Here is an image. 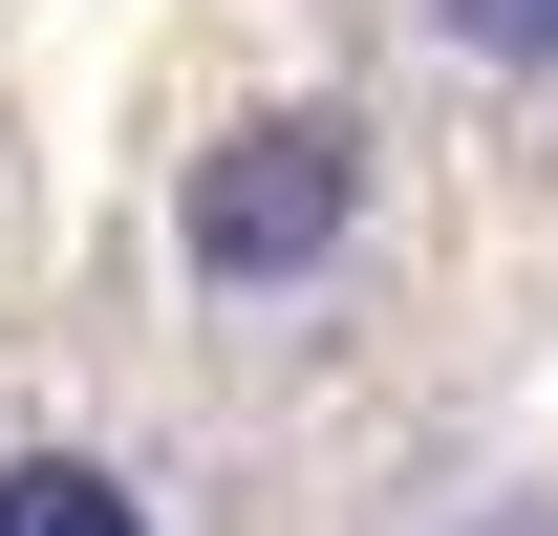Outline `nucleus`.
I'll list each match as a JSON object with an SVG mask.
<instances>
[{"mask_svg": "<svg viewBox=\"0 0 558 536\" xmlns=\"http://www.w3.org/2000/svg\"><path fill=\"white\" fill-rule=\"evenodd\" d=\"M365 236V108H236V130L172 172V258L215 301H279Z\"/></svg>", "mask_w": 558, "mask_h": 536, "instance_id": "obj_1", "label": "nucleus"}, {"mask_svg": "<svg viewBox=\"0 0 558 536\" xmlns=\"http://www.w3.org/2000/svg\"><path fill=\"white\" fill-rule=\"evenodd\" d=\"M0 536H150V494L108 451H0Z\"/></svg>", "mask_w": 558, "mask_h": 536, "instance_id": "obj_2", "label": "nucleus"}, {"mask_svg": "<svg viewBox=\"0 0 558 536\" xmlns=\"http://www.w3.org/2000/svg\"><path fill=\"white\" fill-rule=\"evenodd\" d=\"M429 22H451V65H515V86L558 65V0H429Z\"/></svg>", "mask_w": 558, "mask_h": 536, "instance_id": "obj_3", "label": "nucleus"}]
</instances>
